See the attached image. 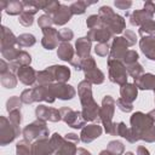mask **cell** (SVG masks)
I'll use <instances>...</instances> for the list:
<instances>
[{
    "label": "cell",
    "instance_id": "13",
    "mask_svg": "<svg viewBox=\"0 0 155 155\" xmlns=\"http://www.w3.org/2000/svg\"><path fill=\"white\" fill-rule=\"evenodd\" d=\"M35 116L36 119H40L44 121H51V122H58L62 120L59 109L47 107L44 104H40L35 108Z\"/></svg>",
    "mask_w": 155,
    "mask_h": 155
},
{
    "label": "cell",
    "instance_id": "58",
    "mask_svg": "<svg viewBox=\"0 0 155 155\" xmlns=\"http://www.w3.org/2000/svg\"><path fill=\"white\" fill-rule=\"evenodd\" d=\"M148 115H149V116H150V119H151V120H153V121L155 122V109L150 110V111L148 113Z\"/></svg>",
    "mask_w": 155,
    "mask_h": 155
},
{
    "label": "cell",
    "instance_id": "8",
    "mask_svg": "<svg viewBox=\"0 0 155 155\" xmlns=\"http://www.w3.org/2000/svg\"><path fill=\"white\" fill-rule=\"evenodd\" d=\"M21 133L19 127L15 126L7 117L0 116V145L12 143Z\"/></svg>",
    "mask_w": 155,
    "mask_h": 155
},
{
    "label": "cell",
    "instance_id": "51",
    "mask_svg": "<svg viewBox=\"0 0 155 155\" xmlns=\"http://www.w3.org/2000/svg\"><path fill=\"white\" fill-rule=\"evenodd\" d=\"M114 5L120 10H128L132 6V1L131 0H115Z\"/></svg>",
    "mask_w": 155,
    "mask_h": 155
},
{
    "label": "cell",
    "instance_id": "19",
    "mask_svg": "<svg viewBox=\"0 0 155 155\" xmlns=\"http://www.w3.org/2000/svg\"><path fill=\"white\" fill-rule=\"evenodd\" d=\"M113 36L114 35L107 28H104L103 25L101 28H97V29H91L86 34V38L88 40L97 41V44H99V42H107L108 44V41L110 39H113Z\"/></svg>",
    "mask_w": 155,
    "mask_h": 155
},
{
    "label": "cell",
    "instance_id": "33",
    "mask_svg": "<svg viewBox=\"0 0 155 155\" xmlns=\"http://www.w3.org/2000/svg\"><path fill=\"white\" fill-rule=\"evenodd\" d=\"M138 34L144 38V36H151L155 34V21L150 19L148 22H145L144 24H142L138 29Z\"/></svg>",
    "mask_w": 155,
    "mask_h": 155
},
{
    "label": "cell",
    "instance_id": "49",
    "mask_svg": "<svg viewBox=\"0 0 155 155\" xmlns=\"http://www.w3.org/2000/svg\"><path fill=\"white\" fill-rule=\"evenodd\" d=\"M59 6H61V2H59V1H54V0L50 1V2H48V5H47V7L44 10V11H45V15L52 16V15L56 12V10L59 7Z\"/></svg>",
    "mask_w": 155,
    "mask_h": 155
},
{
    "label": "cell",
    "instance_id": "21",
    "mask_svg": "<svg viewBox=\"0 0 155 155\" xmlns=\"http://www.w3.org/2000/svg\"><path fill=\"white\" fill-rule=\"evenodd\" d=\"M91 47H92V41L88 40L86 36L79 38L75 41V52H76V56L79 58H81L82 61L90 57Z\"/></svg>",
    "mask_w": 155,
    "mask_h": 155
},
{
    "label": "cell",
    "instance_id": "59",
    "mask_svg": "<svg viewBox=\"0 0 155 155\" xmlns=\"http://www.w3.org/2000/svg\"><path fill=\"white\" fill-rule=\"evenodd\" d=\"M99 155H111V154H110V153H109L107 149H104V150H102V151L99 153Z\"/></svg>",
    "mask_w": 155,
    "mask_h": 155
},
{
    "label": "cell",
    "instance_id": "10",
    "mask_svg": "<svg viewBox=\"0 0 155 155\" xmlns=\"http://www.w3.org/2000/svg\"><path fill=\"white\" fill-rule=\"evenodd\" d=\"M50 94L56 99H62V101H70L76 96V90L68 84H62V82H53L51 85H47Z\"/></svg>",
    "mask_w": 155,
    "mask_h": 155
},
{
    "label": "cell",
    "instance_id": "54",
    "mask_svg": "<svg viewBox=\"0 0 155 155\" xmlns=\"http://www.w3.org/2000/svg\"><path fill=\"white\" fill-rule=\"evenodd\" d=\"M145 11H148L151 16L155 15V4L153 1H145L144 2V7H143Z\"/></svg>",
    "mask_w": 155,
    "mask_h": 155
},
{
    "label": "cell",
    "instance_id": "38",
    "mask_svg": "<svg viewBox=\"0 0 155 155\" xmlns=\"http://www.w3.org/2000/svg\"><path fill=\"white\" fill-rule=\"evenodd\" d=\"M116 136H120L122 138H125L127 142H130V137H131V130L130 127L126 126L125 122L120 121L116 124Z\"/></svg>",
    "mask_w": 155,
    "mask_h": 155
},
{
    "label": "cell",
    "instance_id": "32",
    "mask_svg": "<svg viewBox=\"0 0 155 155\" xmlns=\"http://www.w3.org/2000/svg\"><path fill=\"white\" fill-rule=\"evenodd\" d=\"M36 39L33 34L29 33H24L21 34L19 36H17V46L18 47H30L33 45H35Z\"/></svg>",
    "mask_w": 155,
    "mask_h": 155
},
{
    "label": "cell",
    "instance_id": "60",
    "mask_svg": "<svg viewBox=\"0 0 155 155\" xmlns=\"http://www.w3.org/2000/svg\"><path fill=\"white\" fill-rule=\"evenodd\" d=\"M124 155H134V154H133L132 151H126V153H125Z\"/></svg>",
    "mask_w": 155,
    "mask_h": 155
},
{
    "label": "cell",
    "instance_id": "43",
    "mask_svg": "<svg viewBox=\"0 0 155 155\" xmlns=\"http://www.w3.org/2000/svg\"><path fill=\"white\" fill-rule=\"evenodd\" d=\"M138 58H139V56L134 50H128L126 52L124 59H122V63L125 65H130V64H133V63L138 62Z\"/></svg>",
    "mask_w": 155,
    "mask_h": 155
},
{
    "label": "cell",
    "instance_id": "9",
    "mask_svg": "<svg viewBox=\"0 0 155 155\" xmlns=\"http://www.w3.org/2000/svg\"><path fill=\"white\" fill-rule=\"evenodd\" d=\"M50 140H51V144H52V147L56 151L54 155H76L78 154L76 144L67 140L58 132L53 133L51 136Z\"/></svg>",
    "mask_w": 155,
    "mask_h": 155
},
{
    "label": "cell",
    "instance_id": "53",
    "mask_svg": "<svg viewBox=\"0 0 155 155\" xmlns=\"http://www.w3.org/2000/svg\"><path fill=\"white\" fill-rule=\"evenodd\" d=\"M70 65L74 67L75 70H81V67H82V59L79 58V57L75 54V57H74V58L71 59V62H70Z\"/></svg>",
    "mask_w": 155,
    "mask_h": 155
},
{
    "label": "cell",
    "instance_id": "22",
    "mask_svg": "<svg viewBox=\"0 0 155 155\" xmlns=\"http://www.w3.org/2000/svg\"><path fill=\"white\" fill-rule=\"evenodd\" d=\"M17 45V38L15 34L5 25L1 27V40H0V51L13 48Z\"/></svg>",
    "mask_w": 155,
    "mask_h": 155
},
{
    "label": "cell",
    "instance_id": "37",
    "mask_svg": "<svg viewBox=\"0 0 155 155\" xmlns=\"http://www.w3.org/2000/svg\"><path fill=\"white\" fill-rule=\"evenodd\" d=\"M92 4H94V2H92ZM88 5H91V4L90 2H86V1L79 0V1H75V2H73L70 5V10H71L73 15H82V13H85L86 7Z\"/></svg>",
    "mask_w": 155,
    "mask_h": 155
},
{
    "label": "cell",
    "instance_id": "18",
    "mask_svg": "<svg viewBox=\"0 0 155 155\" xmlns=\"http://www.w3.org/2000/svg\"><path fill=\"white\" fill-rule=\"evenodd\" d=\"M33 155H54L56 151L48 138L38 139L31 144Z\"/></svg>",
    "mask_w": 155,
    "mask_h": 155
},
{
    "label": "cell",
    "instance_id": "36",
    "mask_svg": "<svg viewBox=\"0 0 155 155\" xmlns=\"http://www.w3.org/2000/svg\"><path fill=\"white\" fill-rule=\"evenodd\" d=\"M126 70H127V74L131 75L133 79H137V78H139L140 75L144 74L143 65L139 64L138 62H136L133 64H130V65H126Z\"/></svg>",
    "mask_w": 155,
    "mask_h": 155
},
{
    "label": "cell",
    "instance_id": "52",
    "mask_svg": "<svg viewBox=\"0 0 155 155\" xmlns=\"http://www.w3.org/2000/svg\"><path fill=\"white\" fill-rule=\"evenodd\" d=\"M64 138L67 139V140H69V142H71V143H74V144H79V142H80V136H78L76 133H73V132H70V133H67L65 136H64Z\"/></svg>",
    "mask_w": 155,
    "mask_h": 155
},
{
    "label": "cell",
    "instance_id": "35",
    "mask_svg": "<svg viewBox=\"0 0 155 155\" xmlns=\"http://www.w3.org/2000/svg\"><path fill=\"white\" fill-rule=\"evenodd\" d=\"M107 150L111 155H124L125 153V145L120 140H110L107 145Z\"/></svg>",
    "mask_w": 155,
    "mask_h": 155
},
{
    "label": "cell",
    "instance_id": "27",
    "mask_svg": "<svg viewBox=\"0 0 155 155\" xmlns=\"http://www.w3.org/2000/svg\"><path fill=\"white\" fill-rule=\"evenodd\" d=\"M120 96L126 102L133 103L138 97V88L134 84H125L120 87Z\"/></svg>",
    "mask_w": 155,
    "mask_h": 155
},
{
    "label": "cell",
    "instance_id": "40",
    "mask_svg": "<svg viewBox=\"0 0 155 155\" xmlns=\"http://www.w3.org/2000/svg\"><path fill=\"white\" fill-rule=\"evenodd\" d=\"M86 25H87V28L90 30L91 29H97V28L102 27V21H101L98 15H91L86 19Z\"/></svg>",
    "mask_w": 155,
    "mask_h": 155
},
{
    "label": "cell",
    "instance_id": "42",
    "mask_svg": "<svg viewBox=\"0 0 155 155\" xmlns=\"http://www.w3.org/2000/svg\"><path fill=\"white\" fill-rule=\"evenodd\" d=\"M94 52L99 57H107L110 53V47L107 42H99L94 46Z\"/></svg>",
    "mask_w": 155,
    "mask_h": 155
},
{
    "label": "cell",
    "instance_id": "24",
    "mask_svg": "<svg viewBox=\"0 0 155 155\" xmlns=\"http://www.w3.org/2000/svg\"><path fill=\"white\" fill-rule=\"evenodd\" d=\"M47 69L51 71L53 79L56 82L67 84V81L70 79V69L65 65H51L47 67Z\"/></svg>",
    "mask_w": 155,
    "mask_h": 155
},
{
    "label": "cell",
    "instance_id": "20",
    "mask_svg": "<svg viewBox=\"0 0 155 155\" xmlns=\"http://www.w3.org/2000/svg\"><path fill=\"white\" fill-rule=\"evenodd\" d=\"M139 47L148 59L155 61V34L151 36L142 38L139 40Z\"/></svg>",
    "mask_w": 155,
    "mask_h": 155
},
{
    "label": "cell",
    "instance_id": "50",
    "mask_svg": "<svg viewBox=\"0 0 155 155\" xmlns=\"http://www.w3.org/2000/svg\"><path fill=\"white\" fill-rule=\"evenodd\" d=\"M124 38L128 41V44H130L131 46H133V45L136 44V41H137L136 34H134L132 30H130V29H126V30L124 31Z\"/></svg>",
    "mask_w": 155,
    "mask_h": 155
},
{
    "label": "cell",
    "instance_id": "2",
    "mask_svg": "<svg viewBox=\"0 0 155 155\" xmlns=\"http://www.w3.org/2000/svg\"><path fill=\"white\" fill-rule=\"evenodd\" d=\"M78 94L80 103L82 105V116L86 121H98L101 107L93 99L92 96V84L87 80H82L78 85Z\"/></svg>",
    "mask_w": 155,
    "mask_h": 155
},
{
    "label": "cell",
    "instance_id": "48",
    "mask_svg": "<svg viewBox=\"0 0 155 155\" xmlns=\"http://www.w3.org/2000/svg\"><path fill=\"white\" fill-rule=\"evenodd\" d=\"M21 101L24 103V104H31L34 103V99H33V93H31V88H27L24 90L22 93H21Z\"/></svg>",
    "mask_w": 155,
    "mask_h": 155
},
{
    "label": "cell",
    "instance_id": "4",
    "mask_svg": "<svg viewBox=\"0 0 155 155\" xmlns=\"http://www.w3.org/2000/svg\"><path fill=\"white\" fill-rule=\"evenodd\" d=\"M115 105H116V101L111 96L107 94L103 97L99 110V120L104 126V131L110 136H116V124L113 122Z\"/></svg>",
    "mask_w": 155,
    "mask_h": 155
},
{
    "label": "cell",
    "instance_id": "15",
    "mask_svg": "<svg viewBox=\"0 0 155 155\" xmlns=\"http://www.w3.org/2000/svg\"><path fill=\"white\" fill-rule=\"evenodd\" d=\"M102 133H103L102 126H99L98 124H91V125H87L84 128H81L80 140L85 144H88V143L93 142L94 139H97L98 137H101Z\"/></svg>",
    "mask_w": 155,
    "mask_h": 155
},
{
    "label": "cell",
    "instance_id": "39",
    "mask_svg": "<svg viewBox=\"0 0 155 155\" xmlns=\"http://www.w3.org/2000/svg\"><path fill=\"white\" fill-rule=\"evenodd\" d=\"M23 102L21 101V97H17V96H12L7 99L6 102V110L10 113L12 110H16V109H21Z\"/></svg>",
    "mask_w": 155,
    "mask_h": 155
},
{
    "label": "cell",
    "instance_id": "61",
    "mask_svg": "<svg viewBox=\"0 0 155 155\" xmlns=\"http://www.w3.org/2000/svg\"><path fill=\"white\" fill-rule=\"evenodd\" d=\"M154 93H155V91H154ZM154 102H155V97H154Z\"/></svg>",
    "mask_w": 155,
    "mask_h": 155
},
{
    "label": "cell",
    "instance_id": "28",
    "mask_svg": "<svg viewBox=\"0 0 155 155\" xmlns=\"http://www.w3.org/2000/svg\"><path fill=\"white\" fill-rule=\"evenodd\" d=\"M8 16H17L21 15L24 11V5L23 1H18V0H12V1H7L6 2V7L4 10Z\"/></svg>",
    "mask_w": 155,
    "mask_h": 155
},
{
    "label": "cell",
    "instance_id": "34",
    "mask_svg": "<svg viewBox=\"0 0 155 155\" xmlns=\"http://www.w3.org/2000/svg\"><path fill=\"white\" fill-rule=\"evenodd\" d=\"M16 155H33V148L30 142L22 139L16 144Z\"/></svg>",
    "mask_w": 155,
    "mask_h": 155
},
{
    "label": "cell",
    "instance_id": "25",
    "mask_svg": "<svg viewBox=\"0 0 155 155\" xmlns=\"http://www.w3.org/2000/svg\"><path fill=\"white\" fill-rule=\"evenodd\" d=\"M134 85L138 90H153L155 91V75L151 73H145L139 78L134 79Z\"/></svg>",
    "mask_w": 155,
    "mask_h": 155
},
{
    "label": "cell",
    "instance_id": "30",
    "mask_svg": "<svg viewBox=\"0 0 155 155\" xmlns=\"http://www.w3.org/2000/svg\"><path fill=\"white\" fill-rule=\"evenodd\" d=\"M36 12H38V10H35V8H24V11L18 17V22L23 27H30L34 23V15Z\"/></svg>",
    "mask_w": 155,
    "mask_h": 155
},
{
    "label": "cell",
    "instance_id": "6",
    "mask_svg": "<svg viewBox=\"0 0 155 155\" xmlns=\"http://www.w3.org/2000/svg\"><path fill=\"white\" fill-rule=\"evenodd\" d=\"M81 70L85 74V80H87L92 85H101L105 80L104 73L101 69H98V67L96 64V61L92 56H90L88 58L82 61Z\"/></svg>",
    "mask_w": 155,
    "mask_h": 155
},
{
    "label": "cell",
    "instance_id": "23",
    "mask_svg": "<svg viewBox=\"0 0 155 155\" xmlns=\"http://www.w3.org/2000/svg\"><path fill=\"white\" fill-rule=\"evenodd\" d=\"M126 16H128V19H130V23L132 25H136V27H140L142 24H144L145 22L153 19V16L145 11L144 8L142 10H134L133 12H127Z\"/></svg>",
    "mask_w": 155,
    "mask_h": 155
},
{
    "label": "cell",
    "instance_id": "56",
    "mask_svg": "<svg viewBox=\"0 0 155 155\" xmlns=\"http://www.w3.org/2000/svg\"><path fill=\"white\" fill-rule=\"evenodd\" d=\"M137 155H150V153H149V150H148L145 147L139 145V147L137 148Z\"/></svg>",
    "mask_w": 155,
    "mask_h": 155
},
{
    "label": "cell",
    "instance_id": "41",
    "mask_svg": "<svg viewBox=\"0 0 155 155\" xmlns=\"http://www.w3.org/2000/svg\"><path fill=\"white\" fill-rule=\"evenodd\" d=\"M19 51H21V50H18L17 47H13V48H8V50L1 51V54H2V57H4L5 59H7V61L11 63V62H13V61L17 59V57H18V54H19Z\"/></svg>",
    "mask_w": 155,
    "mask_h": 155
},
{
    "label": "cell",
    "instance_id": "44",
    "mask_svg": "<svg viewBox=\"0 0 155 155\" xmlns=\"http://www.w3.org/2000/svg\"><path fill=\"white\" fill-rule=\"evenodd\" d=\"M8 120L17 127H19L21 122H22V113H21V109H16V110H12L8 113Z\"/></svg>",
    "mask_w": 155,
    "mask_h": 155
},
{
    "label": "cell",
    "instance_id": "45",
    "mask_svg": "<svg viewBox=\"0 0 155 155\" xmlns=\"http://www.w3.org/2000/svg\"><path fill=\"white\" fill-rule=\"evenodd\" d=\"M71 39H74V31L69 28H63L59 30V40L61 42H69Z\"/></svg>",
    "mask_w": 155,
    "mask_h": 155
},
{
    "label": "cell",
    "instance_id": "14",
    "mask_svg": "<svg viewBox=\"0 0 155 155\" xmlns=\"http://www.w3.org/2000/svg\"><path fill=\"white\" fill-rule=\"evenodd\" d=\"M42 30V39H41V45L45 50H53V48H57L59 45L58 42L61 41L59 40V31L53 28V27H50V28H45V29H41Z\"/></svg>",
    "mask_w": 155,
    "mask_h": 155
},
{
    "label": "cell",
    "instance_id": "47",
    "mask_svg": "<svg viewBox=\"0 0 155 155\" xmlns=\"http://www.w3.org/2000/svg\"><path fill=\"white\" fill-rule=\"evenodd\" d=\"M116 105H117V108H119L121 111H124V113H131V111L133 110V105H132V103L126 102V101L122 99L121 97L116 99Z\"/></svg>",
    "mask_w": 155,
    "mask_h": 155
},
{
    "label": "cell",
    "instance_id": "12",
    "mask_svg": "<svg viewBox=\"0 0 155 155\" xmlns=\"http://www.w3.org/2000/svg\"><path fill=\"white\" fill-rule=\"evenodd\" d=\"M131 45L128 44V41L124 38V36H115L113 39V42H111V46H110V58H114V59H117V61H121L124 59L126 52L128 51V47Z\"/></svg>",
    "mask_w": 155,
    "mask_h": 155
},
{
    "label": "cell",
    "instance_id": "55",
    "mask_svg": "<svg viewBox=\"0 0 155 155\" xmlns=\"http://www.w3.org/2000/svg\"><path fill=\"white\" fill-rule=\"evenodd\" d=\"M7 71H10V64H7L5 59H1L0 61V74H5Z\"/></svg>",
    "mask_w": 155,
    "mask_h": 155
},
{
    "label": "cell",
    "instance_id": "29",
    "mask_svg": "<svg viewBox=\"0 0 155 155\" xmlns=\"http://www.w3.org/2000/svg\"><path fill=\"white\" fill-rule=\"evenodd\" d=\"M53 82H56V81H54V79H53V76H52V74H51V71H50L47 68L44 69V70L38 71V75H36V84H35V85H38V86H47V85H51V84H53Z\"/></svg>",
    "mask_w": 155,
    "mask_h": 155
},
{
    "label": "cell",
    "instance_id": "3",
    "mask_svg": "<svg viewBox=\"0 0 155 155\" xmlns=\"http://www.w3.org/2000/svg\"><path fill=\"white\" fill-rule=\"evenodd\" d=\"M98 16L102 21V25L107 28L113 35H117L125 31L126 21L122 16L115 13L110 6H101Z\"/></svg>",
    "mask_w": 155,
    "mask_h": 155
},
{
    "label": "cell",
    "instance_id": "1",
    "mask_svg": "<svg viewBox=\"0 0 155 155\" xmlns=\"http://www.w3.org/2000/svg\"><path fill=\"white\" fill-rule=\"evenodd\" d=\"M131 137L130 143H136L138 140H144L147 143L155 142V126L154 121L148 114L142 111H136L131 115Z\"/></svg>",
    "mask_w": 155,
    "mask_h": 155
},
{
    "label": "cell",
    "instance_id": "7",
    "mask_svg": "<svg viewBox=\"0 0 155 155\" xmlns=\"http://www.w3.org/2000/svg\"><path fill=\"white\" fill-rule=\"evenodd\" d=\"M127 70L126 65L117 59L109 58L108 59V78L111 82L122 86L127 84Z\"/></svg>",
    "mask_w": 155,
    "mask_h": 155
},
{
    "label": "cell",
    "instance_id": "26",
    "mask_svg": "<svg viewBox=\"0 0 155 155\" xmlns=\"http://www.w3.org/2000/svg\"><path fill=\"white\" fill-rule=\"evenodd\" d=\"M75 50L70 42H61L57 48V56L61 61L64 62H71V59L75 57Z\"/></svg>",
    "mask_w": 155,
    "mask_h": 155
},
{
    "label": "cell",
    "instance_id": "31",
    "mask_svg": "<svg viewBox=\"0 0 155 155\" xmlns=\"http://www.w3.org/2000/svg\"><path fill=\"white\" fill-rule=\"evenodd\" d=\"M17 75H15L11 70L5 74H0V81L5 88H15L17 86Z\"/></svg>",
    "mask_w": 155,
    "mask_h": 155
},
{
    "label": "cell",
    "instance_id": "46",
    "mask_svg": "<svg viewBox=\"0 0 155 155\" xmlns=\"http://www.w3.org/2000/svg\"><path fill=\"white\" fill-rule=\"evenodd\" d=\"M52 24H53V21L51 18V16H48V15H41L38 19V25L41 29L50 28V27H52Z\"/></svg>",
    "mask_w": 155,
    "mask_h": 155
},
{
    "label": "cell",
    "instance_id": "57",
    "mask_svg": "<svg viewBox=\"0 0 155 155\" xmlns=\"http://www.w3.org/2000/svg\"><path fill=\"white\" fill-rule=\"evenodd\" d=\"M76 155H92V154L85 148H78V154Z\"/></svg>",
    "mask_w": 155,
    "mask_h": 155
},
{
    "label": "cell",
    "instance_id": "5",
    "mask_svg": "<svg viewBox=\"0 0 155 155\" xmlns=\"http://www.w3.org/2000/svg\"><path fill=\"white\" fill-rule=\"evenodd\" d=\"M22 134L24 137L25 140L28 142H35L38 139H42V138H48L50 131L47 128L46 121L36 119L35 121H33L31 124L27 125L23 130H22Z\"/></svg>",
    "mask_w": 155,
    "mask_h": 155
},
{
    "label": "cell",
    "instance_id": "16",
    "mask_svg": "<svg viewBox=\"0 0 155 155\" xmlns=\"http://www.w3.org/2000/svg\"><path fill=\"white\" fill-rule=\"evenodd\" d=\"M18 80L25 85V86H33L36 84V75H38V71H35L34 68H31L30 65H23L21 67L17 73H16Z\"/></svg>",
    "mask_w": 155,
    "mask_h": 155
},
{
    "label": "cell",
    "instance_id": "11",
    "mask_svg": "<svg viewBox=\"0 0 155 155\" xmlns=\"http://www.w3.org/2000/svg\"><path fill=\"white\" fill-rule=\"evenodd\" d=\"M61 115H62V120L71 128H84L86 125V120L82 116L81 111H76L73 110L69 107H63L59 109Z\"/></svg>",
    "mask_w": 155,
    "mask_h": 155
},
{
    "label": "cell",
    "instance_id": "17",
    "mask_svg": "<svg viewBox=\"0 0 155 155\" xmlns=\"http://www.w3.org/2000/svg\"><path fill=\"white\" fill-rule=\"evenodd\" d=\"M73 17V12L70 10V6L61 4V6L56 10V12L51 16L54 25H64L67 24Z\"/></svg>",
    "mask_w": 155,
    "mask_h": 155
}]
</instances>
